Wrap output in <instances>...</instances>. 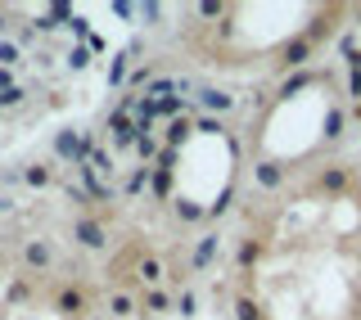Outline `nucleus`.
<instances>
[{"instance_id":"obj_1","label":"nucleus","mask_w":361,"mask_h":320,"mask_svg":"<svg viewBox=\"0 0 361 320\" xmlns=\"http://www.w3.org/2000/svg\"><path fill=\"white\" fill-rule=\"evenodd\" d=\"M50 312L59 320H90L95 316V302H90V289L82 280H63L50 289Z\"/></svg>"},{"instance_id":"obj_2","label":"nucleus","mask_w":361,"mask_h":320,"mask_svg":"<svg viewBox=\"0 0 361 320\" xmlns=\"http://www.w3.org/2000/svg\"><path fill=\"white\" fill-rule=\"evenodd\" d=\"M18 266H23V276H50L54 266H59V244L54 239H45V235H27L18 244Z\"/></svg>"},{"instance_id":"obj_3","label":"nucleus","mask_w":361,"mask_h":320,"mask_svg":"<svg viewBox=\"0 0 361 320\" xmlns=\"http://www.w3.org/2000/svg\"><path fill=\"white\" fill-rule=\"evenodd\" d=\"M68 235H73V244H77V248H86V253H109V244H113L109 226L99 221V216H90V212L68 216Z\"/></svg>"},{"instance_id":"obj_4","label":"nucleus","mask_w":361,"mask_h":320,"mask_svg":"<svg viewBox=\"0 0 361 320\" xmlns=\"http://www.w3.org/2000/svg\"><path fill=\"white\" fill-rule=\"evenodd\" d=\"M312 54H316V37L312 32H302V37H293L280 45V54H276V68L280 73H293V68H302V63H312Z\"/></svg>"},{"instance_id":"obj_5","label":"nucleus","mask_w":361,"mask_h":320,"mask_svg":"<svg viewBox=\"0 0 361 320\" xmlns=\"http://www.w3.org/2000/svg\"><path fill=\"white\" fill-rule=\"evenodd\" d=\"M131 266H135V280H140V289H163V280H167V261H163V257L135 253Z\"/></svg>"},{"instance_id":"obj_6","label":"nucleus","mask_w":361,"mask_h":320,"mask_svg":"<svg viewBox=\"0 0 361 320\" xmlns=\"http://www.w3.org/2000/svg\"><path fill=\"white\" fill-rule=\"evenodd\" d=\"M285 180H289V167H285V163H276V158H262V163H253V185L262 190V194H276Z\"/></svg>"},{"instance_id":"obj_7","label":"nucleus","mask_w":361,"mask_h":320,"mask_svg":"<svg viewBox=\"0 0 361 320\" xmlns=\"http://www.w3.org/2000/svg\"><path fill=\"white\" fill-rule=\"evenodd\" d=\"M104 316H109V320H131V316H140V293H131V289H109Z\"/></svg>"},{"instance_id":"obj_8","label":"nucleus","mask_w":361,"mask_h":320,"mask_svg":"<svg viewBox=\"0 0 361 320\" xmlns=\"http://www.w3.org/2000/svg\"><path fill=\"white\" fill-rule=\"evenodd\" d=\"M86 154H90V144L77 140V131H59V135H54V158H59V163L86 167Z\"/></svg>"},{"instance_id":"obj_9","label":"nucleus","mask_w":361,"mask_h":320,"mask_svg":"<svg viewBox=\"0 0 361 320\" xmlns=\"http://www.w3.org/2000/svg\"><path fill=\"white\" fill-rule=\"evenodd\" d=\"M176 293L172 289H140V316H172Z\"/></svg>"},{"instance_id":"obj_10","label":"nucleus","mask_w":361,"mask_h":320,"mask_svg":"<svg viewBox=\"0 0 361 320\" xmlns=\"http://www.w3.org/2000/svg\"><path fill=\"white\" fill-rule=\"evenodd\" d=\"M195 99H199L203 113H212V118H226V113L235 109V95H231V90H217V86H199Z\"/></svg>"},{"instance_id":"obj_11","label":"nucleus","mask_w":361,"mask_h":320,"mask_svg":"<svg viewBox=\"0 0 361 320\" xmlns=\"http://www.w3.org/2000/svg\"><path fill=\"white\" fill-rule=\"evenodd\" d=\"M217 253H221V235L208 230V235L195 244V253H190V271H208L212 261H217Z\"/></svg>"},{"instance_id":"obj_12","label":"nucleus","mask_w":361,"mask_h":320,"mask_svg":"<svg viewBox=\"0 0 361 320\" xmlns=\"http://www.w3.org/2000/svg\"><path fill=\"white\" fill-rule=\"evenodd\" d=\"M348 180H353V171H348L343 163H330V167L316 171V190H321V194H343Z\"/></svg>"},{"instance_id":"obj_13","label":"nucleus","mask_w":361,"mask_h":320,"mask_svg":"<svg viewBox=\"0 0 361 320\" xmlns=\"http://www.w3.org/2000/svg\"><path fill=\"white\" fill-rule=\"evenodd\" d=\"M172 216H176V226H199V221H208V208L195 199H185V194H176L172 199Z\"/></svg>"},{"instance_id":"obj_14","label":"nucleus","mask_w":361,"mask_h":320,"mask_svg":"<svg viewBox=\"0 0 361 320\" xmlns=\"http://www.w3.org/2000/svg\"><path fill=\"white\" fill-rule=\"evenodd\" d=\"M231 316L235 320H267V307L244 289V293H235V298H231Z\"/></svg>"},{"instance_id":"obj_15","label":"nucleus","mask_w":361,"mask_h":320,"mask_svg":"<svg viewBox=\"0 0 361 320\" xmlns=\"http://www.w3.org/2000/svg\"><path fill=\"white\" fill-rule=\"evenodd\" d=\"M18 180H23L27 190H50V185H54V167H50V163H27V167L18 171Z\"/></svg>"},{"instance_id":"obj_16","label":"nucleus","mask_w":361,"mask_h":320,"mask_svg":"<svg viewBox=\"0 0 361 320\" xmlns=\"http://www.w3.org/2000/svg\"><path fill=\"white\" fill-rule=\"evenodd\" d=\"M262 253H267V244L248 235V239H240V248H235V266H240V271H253L257 261H262Z\"/></svg>"},{"instance_id":"obj_17","label":"nucleus","mask_w":361,"mask_h":320,"mask_svg":"<svg viewBox=\"0 0 361 320\" xmlns=\"http://www.w3.org/2000/svg\"><path fill=\"white\" fill-rule=\"evenodd\" d=\"M149 180H154V167H131V176L122 180V199H140L149 190Z\"/></svg>"},{"instance_id":"obj_18","label":"nucleus","mask_w":361,"mask_h":320,"mask_svg":"<svg viewBox=\"0 0 361 320\" xmlns=\"http://www.w3.org/2000/svg\"><path fill=\"white\" fill-rule=\"evenodd\" d=\"M195 135V122L190 118H176V122H167V131H163V149H180V144Z\"/></svg>"},{"instance_id":"obj_19","label":"nucleus","mask_w":361,"mask_h":320,"mask_svg":"<svg viewBox=\"0 0 361 320\" xmlns=\"http://www.w3.org/2000/svg\"><path fill=\"white\" fill-rule=\"evenodd\" d=\"M131 82V45L127 50H118L113 54V63H109V86H127Z\"/></svg>"},{"instance_id":"obj_20","label":"nucleus","mask_w":361,"mask_h":320,"mask_svg":"<svg viewBox=\"0 0 361 320\" xmlns=\"http://www.w3.org/2000/svg\"><path fill=\"white\" fill-rule=\"evenodd\" d=\"M27 298H32V276H18V280L5 284V302H9V307H23Z\"/></svg>"},{"instance_id":"obj_21","label":"nucleus","mask_w":361,"mask_h":320,"mask_svg":"<svg viewBox=\"0 0 361 320\" xmlns=\"http://www.w3.org/2000/svg\"><path fill=\"white\" fill-rule=\"evenodd\" d=\"M135 154H140V167H149L154 158H163V140H158V135H140V140H135Z\"/></svg>"},{"instance_id":"obj_22","label":"nucleus","mask_w":361,"mask_h":320,"mask_svg":"<svg viewBox=\"0 0 361 320\" xmlns=\"http://www.w3.org/2000/svg\"><path fill=\"white\" fill-rule=\"evenodd\" d=\"M343 127H348V113L343 109H330V113H325V122H321V135H325V140H338Z\"/></svg>"},{"instance_id":"obj_23","label":"nucleus","mask_w":361,"mask_h":320,"mask_svg":"<svg viewBox=\"0 0 361 320\" xmlns=\"http://www.w3.org/2000/svg\"><path fill=\"white\" fill-rule=\"evenodd\" d=\"M231 208H235V185H226V190L217 194V199L208 203V221H221V216L231 212Z\"/></svg>"},{"instance_id":"obj_24","label":"nucleus","mask_w":361,"mask_h":320,"mask_svg":"<svg viewBox=\"0 0 361 320\" xmlns=\"http://www.w3.org/2000/svg\"><path fill=\"white\" fill-rule=\"evenodd\" d=\"M27 95H32L27 86H9V90H0V113H9V109H23V104H27Z\"/></svg>"},{"instance_id":"obj_25","label":"nucleus","mask_w":361,"mask_h":320,"mask_svg":"<svg viewBox=\"0 0 361 320\" xmlns=\"http://www.w3.org/2000/svg\"><path fill=\"white\" fill-rule=\"evenodd\" d=\"M149 190L158 194V199H167V203H172V171H167V167H154V180H149Z\"/></svg>"},{"instance_id":"obj_26","label":"nucleus","mask_w":361,"mask_h":320,"mask_svg":"<svg viewBox=\"0 0 361 320\" xmlns=\"http://www.w3.org/2000/svg\"><path fill=\"white\" fill-rule=\"evenodd\" d=\"M307 82H312V73H293V77H285V82H280V95H276V99H293Z\"/></svg>"},{"instance_id":"obj_27","label":"nucleus","mask_w":361,"mask_h":320,"mask_svg":"<svg viewBox=\"0 0 361 320\" xmlns=\"http://www.w3.org/2000/svg\"><path fill=\"white\" fill-rule=\"evenodd\" d=\"M176 316H185V320L199 316V293H195V289H180V293H176Z\"/></svg>"},{"instance_id":"obj_28","label":"nucleus","mask_w":361,"mask_h":320,"mask_svg":"<svg viewBox=\"0 0 361 320\" xmlns=\"http://www.w3.org/2000/svg\"><path fill=\"white\" fill-rule=\"evenodd\" d=\"M18 63H23V45L5 37L0 41V68H18Z\"/></svg>"},{"instance_id":"obj_29","label":"nucleus","mask_w":361,"mask_h":320,"mask_svg":"<svg viewBox=\"0 0 361 320\" xmlns=\"http://www.w3.org/2000/svg\"><path fill=\"white\" fill-rule=\"evenodd\" d=\"M195 131H203V135H226V122L212 118V113H199V118H195Z\"/></svg>"},{"instance_id":"obj_30","label":"nucleus","mask_w":361,"mask_h":320,"mask_svg":"<svg viewBox=\"0 0 361 320\" xmlns=\"http://www.w3.org/2000/svg\"><path fill=\"white\" fill-rule=\"evenodd\" d=\"M154 82V68L149 63H140V68H131V82H127V90H135V86H149Z\"/></svg>"},{"instance_id":"obj_31","label":"nucleus","mask_w":361,"mask_h":320,"mask_svg":"<svg viewBox=\"0 0 361 320\" xmlns=\"http://www.w3.org/2000/svg\"><path fill=\"white\" fill-rule=\"evenodd\" d=\"M135 14H140V18H149L145 27H158V18H163V5H140Z\"/></svg>"},{"instance_id":"obj_32","label":"nucleus","mask_w":361,"mask_h":320,"mask_svg":"<svg viewBox=\"0 0 361 320\" xmlns=\"http://www.w3.org/2000/svg\"><path fill=\"white\" fill-rule=\"evenodd\" d=\"M68 63H73V68H86V63H90V54L82 50V45H77V50H73V54H68Z\"/></svg>"},{"instance_id":"obj_33","label":"nucleus","mask_w":361,"mask_h":320,"mask_svg":"<svg viewBox=\"0 0 361 320\" xmlns=\"http://www.w3.org/2000/svg\"><path fill=\"white\" fill-rule=\"evenodd\" d=\"M9 86H18L14 82V68H0V90H9Z\"/></svg>"},{"instance_id":"obj_34","label":"nucleus","mask_w":361,"mask_h":320,"mask_svg":"<svg viewBox=\"0 0 361 320\" xmlns=\"http://www.w3.org/2000/svg\"><path fill=\"white\" fill-rule=\"evenodd\" d=\"M348 90H353V99H361V73H348Z\"/></svg>"},{"instance_id":"obj_35","label":"nucleus","mask_w":361,"mask_h":320,"mask_svg":"<svg viewBox=\"0 0 361 320\" xmlns=\"http://www.w3.org/2000/svg\"><path fill=\"white\" fill-rule=\"evenodd\" d=\"M14 212V199H9V194H0V216H9Z\"/></svg>"},{"instance_id":"obj_36","label":"nucleus","mask_w":361,"mask_h":320,"mask_svg":"<svg viewBox=\"0 0 361 320\" xmlns=\"http://www.w3.org/2000/svg\"><path fill=\"white\" fill-rule=\"evenodd\" d=\"M5 27H9V14H5V9H0V41H5Z\"/></svg>"},{"instance_id":"obj_37","label":"nucleus","mask_w":361,"mask_h":320,"mask_svg":"<svg viewBox=\"0 0 361 320\" xmlns=\"http://www.w3.org/2000/svg\"><path fill=\"white\" fill-rule=\"evenodd\" d=\"M90 320H109V316H104V312H95V316H90Z\"/></svg>"},{"instance_id":"obj_38","label":"nucleus","mask_w":361,"mask_h":320,"mask_svg":"<svg viewBox=\"0 0 361 320\" xmlns=\"http://www.w3.org/2000/svg\"><path fill=\"white\" fill-rule=\"evenodd\" d=\"M0 284H5V266H0Z\"/></svg>"},{"instance_id":"obj_39","label":"nucleus","mask_w":361,"mask_h":320,"mask_svg":"<svg viewBox=\"0 0 361 320\" xmlns=\"http://www.w3.org/2000/svg\"><path fill=\"white\" fill-rule=\"evenodd\" d=\"M357 23H361V9H357Z\"/></svg>"}]
</instances>
